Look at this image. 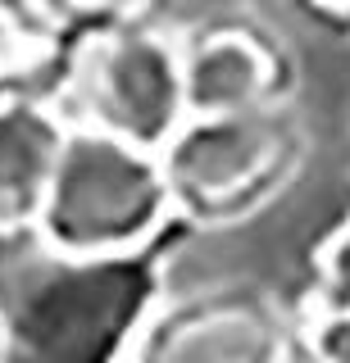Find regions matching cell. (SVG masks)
Listing matches in <instances>:
<instances>
[{
    "mask_svg": "<svg viewBox=\"0 0 350 363\" xmlns=\"http://www.w3.org/2000/svg\"><path fill=\"white\" fill-rule=\"evenodd\" d=\"M32 164H37V136L18 118H0V191L32 177Z\"/></svg>",
    "mask_w": 350,
    "mask_h": 363,
    "instance_id": "cell-1",
    "label": "cell"
}]
</instances>
